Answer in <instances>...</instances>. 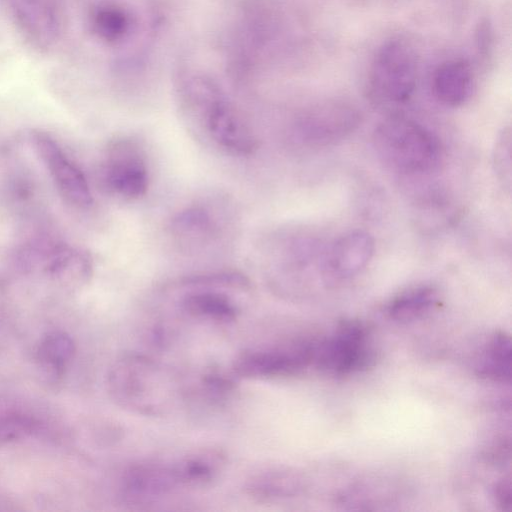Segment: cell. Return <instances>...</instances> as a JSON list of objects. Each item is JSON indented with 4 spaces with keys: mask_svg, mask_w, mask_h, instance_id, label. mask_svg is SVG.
Returning a JSON list of instances; mask_svg holds the SVG:
<instances>
[{
    "mask_svg": "<svg viewBox=\"0 0 512 512\" xmlns=\"http://www.w3.org/2000/svg\"><path fill=\"white\" fill-rule=\"evenodd\" d=\"M372 141L382 163L400 174H430L443 159L439 139L420 123L404 116L384 119L375 128Z\"/></svg>",
    "mask_w": 512,
    "mask_h": 512,
    "instance_id": "obj_1",
    "label": "cell"
},
{
    "mask_svg": "<svg viewBox=\"0 0 512 512\" xmlns=\"http://www.w3.org/2000/svg\"><path fill=\"white\" fill-rule=\"evenodd\" d=\"M112 399L121 407L143 415H160L175 395L174 384L153 360L126 355L111 367L107 379Z\"/></svg>",
    "mask_w": 512,
    "mask_h": 512,
    "instance_id": "obj_2",
    "label": "cell"
},
{
    "mask_svg": "<svg viewBox=\"0 0 512 512\" xmlns=\"http://www.w3.org/2000/svg\"><path fill=\"white\" fill-rule=\"evenodd\" d=\"M185 98L221 148L239 156L256 151L258 142L252 129L215 84L200 79L188 89Z\"/></svg>",
    "mask_w": 512,
    "mask_h": 512,
    "instance_id": "obj_3",
    "label": "cell"
},
{
    "mask_svg": "<svg viewBox=\"0 0 512 512\" xmlns=\"http://www.w3.org/2000/svg\"><path fill=\"white\" fill-rule=\"evenodd\" d=\"M418 56L406 40L394 38L377 51L369 73L373 98L385 104H403L412 96L417 82Z\"/></svg>",
    "mask_w": 512,
    "mask_h": 512,
    "instance_id": "obj_4",
    "label": "cell"
},
{
    "mask_svg": "<svg viewBox=\"0 0 512 512\" xmlns=\"http://www.w3.org/2000/svg\"><path fill=\"white\" fill-rule=\"evenodd\" d=\"M368 336L362 322L342 321L328 338L312 342V365L336 376L367 369L375 361Z\"/></svg>",
    "mask_w": 512,
    "mask_h": 512,
    "instance_id": "obj_5",
    "label": "cell"
},
{
    "mask_svg": "<svg viewBox=\"0 0 512 512\" xmlns=\"http://www.w3.org/2000/svg\"><path fill=\"white\" fill-rule=\"evenodd\" d=\"M102 182L110 192L127 199L144 196L149 176L140 147L129 139H118L107 148L101 169Z\"/></svg>",
    "mask_w": 512,
    "mask_h": 512,
    "instance_id": "obj_6",
    "label": "cell"
},
{
    "mask_svg": "<svg viewBox=\"0 0 512 512\" xmlns=\"http://www.w3.org/2000/svg\"><path fill=\"white\" fill-rule=\"evenodd\" d=\"M31 142L61 197L74 207L90 206L93 197L87 179L59 144L40 130L32 132Z\"/></svg>",
    "mask_w": 512,
    "mask_h": 512,
    "instance_id": "obj_7",
    "label": "cell"
},
{
    "mask_svg": "<svg viewBox=\"0 0 512 512\" xmlns=\"http://www.w3.org/2000/svg\"><path fill=\"white\" fill-rule=\"evenodd\" d=\"M17 30L32 47L47 50L60 39L64 27L61 0H8Z\"/></svg>",
    "mask_w": 512,
    "mask_h": 512,
    "instance_id": "obj_8",
    "label": "cell"
},
{
    "mask_svg": "<svg viewBox=\"0 0 512 512\" xmlns=\"http://www.w3.org/2000/svg\"><path fill=\"white\" fill-rule=\"evenodd\" d=\"M360 124V115L343 104H327L304 114L296 123V137L310 147L333 145L351 133Z\"/></svg>",
    "mask_w": 512,
    "mask_h": 512,
    "instance_id": "obj_9",
    "label": "cell"
},
{
    "mask_svg": "<svg viewBox=\"0 0 512 512\" xmlns=\"http://www.w3.org/2000/svg\"><path fill=\"white\" fill-rule=\"evenodd\" d=\"M312 365V343L287 349L246 351L236 357L233 371L244 378H268L298 373Z\"/></svg>",
    "mask_w": 512,
    "mask_h": 512,
    "instance_id": "obj_10",
    "label": "cell"
},
{
    "mask_svg": "<svg viewBox=\"0 0 512 512\" xmlns=\"http://www.w3.org/2000/svg\"><path fill=\"white\" fill-rule=\"evenodd\" d=\"M374 248V239L368 232L346 233L328 251L323 265L325 277L342 281L358 275L370 262Z\"/></svg>",
    "mask_w": 512,
    "mask_h": 512,
    "instance_id": "obj_11",
    "label": "cell"
},
{
    "mask_svg": "<svg viewBox=\"0 0 512 512\" xmlns=\"http://www.w3.org/2000/svg\"><path fill=\"white\" fill-rule=\"evenodd\" d=\"M180 485L176 466L156 463L132 466L125 472L122 480L123 494L133 503L165 495Z\"/></svg>",
    "mask_w": 512,
    "mask_h": 512,
    "instance_id": "obj_12",
    "label": "cell"
},
{
    "mask_svg": "<svg viewBox=\"0 0 512 512\" xmlns=\"http://www.w3.org/2000/svg\"><path fill=\"white\" fill-rule=\"evenodd\" d=\"M135 19L131 11L114 0H101L89 11L88 28L92 35L107 45H117L133 31Z\"/></svg>",
    "mask_w": 512,
    "mask_h": 512,
    "instance_id": "obj_13",
    "label": "cell"
},
{
    "mask_svg": "<svg viewBox=\"0 0 512 512\" xmlns=\"http://www.w3.org/2000/svg\"><path fill=\"white\" fill-rule=\"evenodd\" d=\"M474 86L472 68L466 60L452 59L443 62L433 76V91L444 105L457 107L471 96Z\"/></svg>",
    "mask_w": 512,
    "mask_h": 512,
    "instance_id": "obj_14",
    "label": "cell"
},
{
    "mask_svg": "<svg viewBox=\"0 0 512 512\" xmlns=\"http://www.w3.org/2000/svg\"><path fill=\"white\" fill-rule=\"evenodd\" d=\"M169 228L174 237L186 244H206L219 235L214 214L202 205H192L176 213Z\"/></svg>",
    "mask_w": 512,
    "mask_h": 512,
    "instance_id": "obj_15",
    "label": "cell"
},
{
    "mask_svg": "<svg viewBox=\"0 0 512 512\" xmlns=\"http://www.w3.org/2000/svg\"><path fill=\"white\" fill-rule=\"evenodd\" d=\"M40 421L32 408L12 396H0V446L34 433Z\"/></svg>",
    "mask_w": 512,
    "mask_h": 512,
    "instance_id": "obj_16",
    "label": "cell"
},
{
    "mask_svg": "<svg viewBox=\"0 0 512 512\" xmlns=\"http://www.w3.org/2000/svg\"><path fill=\"white\" fill-rule=\"evenodd\" d=\"M439 303V291L432 285H418L409 288L395 297L386 305L385 311L389 318L398 322H409L423 317Z\"/></svg>",
    "mask_w": 512,
    "mask_h": 512,
    "instance_id": "obj_17",
    "label": "cell"
},
{
    "mask_svg": "<svg viewBox=\"0 0 512 512\" xmlns=\"http://www.w3.org/2000/svg\"><path fill=\"white\" fill-rule=\"evenodd\" d=\"M75 354L73 339L63 331L47 333L36 351V360L42 372L57 379L61 377Z\"/></svg>",
    "mask_w": 512,
    "mask_h": 512,
    "instance_id": "obj_18",
    "label": "cell"
},
{
    "mask_svg": "<svg viewBox=\"0 0 512 512\" xmlns=\"http://www.w3.org/2000/svg\"><path fill=\"white\" fill-rule=\"evenodd\" d=\"M47 271L62 284L79 285L91 276L92 261L86 252L62 246L51 254Z\"/></svg>",
    "mask_w": 512,
    "mask_h": 512,
    "instance_id": "obj_19",
    "label": "cell"
},
{
    "mask_svg": "<svg viewBox=\"0 0 512 512\" xmlns=\"http://www.w3.org/2000/svg\"><path fill=\"white\" fill-rule=\"evenodd\" d=\"M182 308L191 316L224 322L234 320L238 314V308L229 297L211 290L187 294Z\"/></svg>",
    "mask_w": 512,
    "mask_h": 512,
    "instance_id": "obj_20",
    "label": "cell"
},
{
    "mask_svg": "<svg viewBox=\"0 0 512 512\" xmlns=\"http://www.w3.org/2000/svg\"><path fill=\"white\" fill-rule=\"evenodd\" d=\"M477 373L484 379L498 383H510L511 341L506 333L496 332L491 336L477 366Z\"/></svg>",
    "mask_w": 512,
    "mask_h": 512,
    "instance_id": "obj_21",
    "label": "cell"
},
{
    "mask_svg": "<svg viewBox=\"0 0 512 512\" xmlns=\"http://www.w3.org/2000/svg\"><path fill=\"white\" fill-rule=\"evenodd\" d=\"M303 487L302 480L296 474L286 471L266 473L252 480L249 493L258 498L290 497L298 494Z\"/></svg>",
    "mask_w": 512,
    "mask_h": 512,
    "instance_id": "obj_22",
    "label": "cell"
},
{
    "mask_svg": "<svg viewBox=\"0 0 512 512\" xmlns=\"http://www.w3.org/2000/svg\"><path fill=\"white\" fill-rule=\"evenodd\" d=\"M220 458L202 454L187 458L176 466L180 483L185 486H203L209 483L217 470Z\"/></svg>",
    "mask_w": 512,
    "mask_h": 512,
    "instance_id": "obj_23",
    "label": "cell"
},
{
    "mask_svg": "<svg viewBox=\"0 0 512 512\" xmlns=\"http://www.w3.org/2000/svg\"><path fill=\"white\" fill-rule=\"evenodd\" d=\"M493 168L498 182L508 192L511 189V130L503 128L493 148Z\"/></svg>",
    "mask_w": 512,
    "mask_h": 512,
    "instance_id": "obj_24",
    "label": "cell"
},
{
    "mask_svg": "<svg viewBox=\"0 0 512 512\" xmlns=\"http://www.w3.org/2000/svg\"><path fill=\"white\" fill-rule=\"evenodd\" d=\"M181 286L198 287H232L246 289L250 287L249 279L236 271L205 273L184 277L179 281Z\"/></svg>",
    "mask_w": 512,
    "mask_h": 512,
    "instance_id": "obj_25",
    "label": "cell"
},
{
    "mask_svg": "<svg viewBox=\"0 0 512 512\" xmlns=\"http://www.w3.org/2000/svg\"><path fill=\"white\" fill-rule=\"evenodd\" d=\"M495 502L502 510H509L511 506V482L510 477L499 479L493 487Z\"/></svg>",
    "mask_w": 512,
    "mask_h": 512,
    "instance_id": "obj_26",
    "label": "cell"
}]
</instances>
